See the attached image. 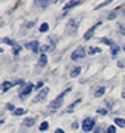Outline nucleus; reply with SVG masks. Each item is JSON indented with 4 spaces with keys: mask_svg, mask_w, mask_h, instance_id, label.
<instances>
[{
    "mask_svg": "<svg viewBox=\"0 0 125 133\" xmlns=\"http://www.w3.org/2000/svg\"><path fill=\"white\" fill-rule=\"evenodd\" d=\"M71 89H68V90H65L63 93H60L59 96L55 99V101H51V104H50V109L51 111H56V109H59L60 106H62V104H63V98H65V95H68V92H69Z\"/></svg>",
    "mask_w": 125,
    "mask_h": 133,
    "instance_id": "1",
    "label": "nucleus"
},
{
    "mask_svg": "<svg viewBox=\"0 0 125 133\" xmlns=\"http://www.w3.org/2000/svg\"><path fill=\"white\" fill-rule=\"evenodd\" d=\"M49 49H50V47H49V46H43V53H44V52H46V50H49Z\"/></svg>",
    "mask_w": 125,
    "mask_h": 133,
    "instance_id": "31",
    "label": "nucleus"
},
{
    "mask_svg": "<svg viewBox=\"0 0 125 133\" xmlns=\"http://www.w3.org/2000/svg\"><path fill=\"white\" fill-rule=\"evenodd\" d=\"M47 93H49V89L47 87H44L38 95H37V96H35L34 98V102H41V101H44L46 99V96H47Z\"/></svg>",
    "mask_w": 125,
    "mask_h": 133,
    "instance_id": "5",
    "label": "nucleus"
},
{
    "mask_svg": "<svg viewBox=\"0 0 125 133\" xmlns=\"http://www.w3.org/2000/svg\"><path fill=\"white\" fill-rule=\"evenodd\" d=\"M34 87H35V86H32V83L27 84V86H25V89H24V90L21 92V98H27L28 95H29V93L32 92V89H34Z\"/></svg>",
    "mask_w": 125,
    "mask_h": 133,
    "instance_id": "7",
    "label": "nucleus"
},
{
    "mask_svg": "<svg viewBox=\"0 0 125 133\" xmlns=\"http://www.w3.org/2000/svg\"><path fill=\"white\" fill-rule=\"evenodd\" d=\"M113 120H115V124H116V126H119V127H125V120H124V118L116 117V118H113Z\"/></svg>",
    "mask_w": 125,
    "mask_h": 133,
    "instance_id": "11",
    "label": "nucleus"
},
{
    "mask_svg": "<svg viewBox=\"0 0 125 133\" xmlns=\"http://www.w3.org/2000/svg\"><path fill=\"white\" fill-rule=\"evenodd\" d=\"M19 50H21V47L15 46V47H13V55H18V53H19Z\"/></svg>",
    "mask_w": 125,
    "mask_h": 133,
    "instance_id": "27",
    "label": "nucleus"
},
{
    "mask_svg": "<svg viewBox=\"0 0 125 133\" xmlns=\"http://www.w3.org/2000/svg\"><path fill=\"white\" fill-rule=\"evenodd\" d=\"M100 24H102V22H97V24H94V27H93V28H90V30H88V31L85 33V35H84V39H85V40H88V39H90V37H91V35L94 34L96 28H97V27H99Z\"/></svg>",
    "mask_w": 125,
    "mask_h": 133,
    "instance_id": "8",
    "label": "nucleus"
},
{
    "mask_svg": "<svg viewBox=\"0 0 125 133\" xmlns=\"http://www.w3.org/2000/svg\"><path fill=\"white\" fill-rule=\"evenodd\" d=\"M115 16H116V12H115V13H110V15H109L108 18H109V19H113V18H115Z\"/></svg>",
    "mask_w": 125,
    "mask_h": 133,
    "instance_id": "29",
    "label": "nucleus"
},
{
    "mask_svg": "<svg viewBox=\"0 0 125 133\" xmlns=\"http://www.w3.org/2000/svg\"><path fill=\"white\" fill-rule=\"evenodd\" d=\"M25 47H27V49H31L32 52H38V49H40V44H38V42H37V40H34V42H29V43H27V44H25Z\"/></svg>",
    "mask_w": 125,
    "mask_h": 133,
    "instance_id": "6",
    "label": "nucleus"
},
{
    "mask_svg": "<svg viewBox=\"0 0 125 133\" xmlns=\"http://www.w3.org/2000/svg\"><path fill=\"white\" fill-rule=\"evenodd\" d=\"M78 5H81V2L80 0H75V2H69V3H66L65 5V10H69V9H72V8H75V6H78Z\"/></svg>",
    "mask_w": 125,
    "mask_h": 133,
    "instance_id": "9",
    "label": "nucleus"
},
{
    "mask_svg": "<svg viewBox=\"0 0 125 133\" xmlns=\"http://www.w3.org/2000/svg\"><path fill=\"white\" fill-rule=\"evenodd\" d=\"M6 108H7L9 111H15V106H13L12 104H7V105H6Z\"/></svg>",
    "mask_w": 125,
    "mask_h": 133,
    "instance_id": "28",
    "label": "nucleus"
},
{
    "mask_svg": "<svg viewBox=\"0 0 125 133\" xmlns=\"http://www.w3.org/2000/svg\"><path fill=\"white\" fill-rule=\"evenodd\" d=\"M40 31H41V33L49 31V24H46V22H44V24H41V25H40Z\"/></svg>",
    "mask_w": 125,
    "mask_h": 133,
    "instance_id": "20",
    "label": "nucleus"
},
{
    "mask_svg": "<svg viewBox=\"0 0 125 133\" xmlns=\"http://www.w3.org/2000/svg\"><path fill=\"white\" fill-rule=\"evenodd\" d=\"M116 132V127L115 126H109L108 127V133H115Z\"/></svg>",
    "mask_w": 125,
    "mask_h": 133,
    "instance_id": "23",
    "label": "nucleus"
},
{
    "mask_svg": "<svg viewBox=\"0 0 125 133\" xmlns=\"http://www.w3.org/2000/svg\"><path fill=\"white\" fill-rule=\"evenodd\" d=\"M35 87H43V81H38L37 84H35Z\"/></svg>",
    "mask_w": 125,
    "mask_h": 133,
    "instance_id": "30",
    "label": "nucleus"
},
{
    "mask_svg": "<svg viewBox=\"0 0 125 133\" xmlns=\"http://www.w3.org/2000/svg\"><path fill=\"white\" fill-rule=\"evenodd\" d=\"M80 102H81V98H80V99H77L74 104H71V105H69V108H68V111H69V112H71V111H74V108H75V106H77Z\"/></svg>",
    "mask_w": 125,
    "mask_h": 133,
    "instance_id": "15",
    "label": "nucleus"
},
{
    "mask_svg": "<svg viewBox=\"0 0 125 133\" xmlns=\"http://www.w3.org/2000/svg\"><path fill=\"white\" fill-rule=\"evenodd\" d=\"M104 92H106V89H104V87L102 86V87H99V89L96 90V93H94V96H96V98H100V96H102V95H103Z\"/></svg>",
    "mask_w": 125,
    "mask_h": 133,
    "instance_id": "13",
    "label": "nucleus"
},
{
    "mask_svg": "<svg viewBox=\"0 0 125 133\" xmlns=\"http://www.w3.org/2000/svg\"><path fill=\"white\" fill-rule=\"evenodd\" d=\"M118 52H119V49H118V47H116V46H115V47H112V50H110V53H112V55H113V56H115V55H116V53H118Z\"/></svg>",
    "mask_w": 125,
    "mask_h": 133,
    "instance_id": "26",
    "label": "nucleus"
},
{
    "mask_svg": "<svg viewBox=\"0 0 125 133\" xmlns=\"http://www.w3.org/2000/svg\"><path fill=\"white\" fill-rule=\"evenodd\" d=\"M124 50H125V47H124Z\"/></svg>",
    "mask_w": 125,
    "mask_h": 133,
    "instance_id": "35",
    "label": "nucleus"
},
{
    "mask_svg": "<svg viewBox=\"0 0 125 133\" xmlns=\"http://www.w3.org/2000/svg\"><path fill=\"white\" fill-rule=\"evenodd\" d=\"M80 72H81V68H80V67L74 68V70H72V72H71V77H77V75H78Z\"/></svg>",
    "mask_w": 125,
    "mask_h": 133,
    "instance_id": "16",
    "label": "nucleus"
},
{
    "mask_svg": "<svg viewBox=\"0 0 125 133\" xmlns=\"http://www.w3.org/2000/svg\"><path fill=\"white\" fill-rule=\"evenodd\" d=\"M94 133H99V130H94Z\"/></svg>",
    "mask_w": 125,
    "mask_h": 133,
    "instance_id": "33",
    "label": "nucleus"
},
{
    "mask_svg": "<svg viewBox=\"0 0 125 133\" xmlns=\"http://www.w3.org/2000/svg\"><path fill=\"white\" fill-rule=\"evenodd\" d=\"M100 52H102V49H100V47H90V49H88V53H90V55L100 53Z\"/></svg>",
    "mask_w": 125,
    "mask_h": 133,
    "instance_id": "14",
    "label": "nucleus"
},
{
    "mask_svg": "<svg viewBox=\"0 0 125 133\" xmlns=\"http://www.w3.org/2000/svg\"><path fill=\"white\" fill-rule=\"evenodd\" d=\"M46 64H47V56H46V53H43L38 59V67H44Z\"/></svg>",
    "mask_w": 125,
    "mask_h": 133,
    "instance_id": "10",
    "label": "nucleus"
},
{
    "mask_svg": "<svg viewBox=\"0 0 125 133\" xmlns=\"http://www.w3.org/2000/svg\"><path fill=\"white\" fill-rule=\"evenodd\" d=\"M13 114H15V115H22V114H25V109L24 108H18V109L13 111Z\"/></svg>",
    "mask_w": 125,
    "mask_h": 133,
    "instance_id": "19",
    "label": "nucleus"
},
{
    "mask_svg": "<svg viewBox=\"0 0 125 133\" xmlns=\"http://www.w3.org/2000/svg\"><path fill=\"white\" fill-rule=\"evenodd\" d=\"M97 114H102V115H106V114H108V109H97Z\"/></svg>",
    "mask_w": 125,
    "mask_h": 133,
    "instance_id": "25",
    "label": "nucleus"
},
{
    "mask_svg": "<svg viewBox=\"0 0 125 133\" xmlns=\"http://www.w3.org/2000/svg\"><path fill=\"white\" fill-rule=\"evenodd\" d=\"M13 84H16V83H9V81H5V83L2 84V90H3V92H6V90H7V89H10Z\"/></svg>",
    "mask_w": 125,
    "mask_h": 133,
    "instance_id": "12",
    "label": "nucleus"
},
{
    "mask_svg": "<svg viewBox=\"0 0 125 133\" xmlns=\"http://www.w3.org/2000/svg\"><path fill=\"white\" fill-rule=\"evenodd\" d=\"M77 27H78V19H77V18L71 19L69 24H68V28H66L68 34H75V33H77Z\"/></svg>",
    "mask_w": 125,
    "mask_h": 133,
    "instance_id": "4",
    "label": "nucleus"
},
{
    "mask_svg": "<svg viewBox=\"0 0 125 133\" xmlns=\"http://www.w3.org/2000/svg\"><path fill=\"white\" fill-rule=\"evenodd\" d=\"M102 42H103V43H106V44H109V46H113L112 40H109V39H102Z\"/></svg>",
    "mask_w": 125,
    "mask_h": 133,
    "instance_id": "24",
    "label": "nucleus"
},
{
    "mask_svg": "<svg viewBox=\"0 0 125 133\" xmlns=\"http://www.w3.org/2000/svg\"><path fill=\"white\" fill-rule=\"evenodd\" d=\"M56 133H65V132H63L62 129H58V130H56Z\"/></svg>",
    "mask_w": 125,
    "mask_h": 133,
    "instance_id": "32",
    "label": "nucleus"
},
{
    "mask_svg": "<svg viewBox=\"0 0 125 133\" xmlns=\"http://www.w3.org/2000/svg\"><path fill=\"white\" fill-rule=\"evenodd\" d=\"M3 42H5V43H7V44H10V46H15V43H13V40H10V39H7V37H5V39H3Z\"/></svg>",
    "mask_w": 125,
    "mask_h": 133,
    "instance_id": "22",
    "label": "nucleus"
},
{
    "mask_svg": "<svg viewBox=\"0 0 125 133\" xmlns=\"http://www.w3.org/2000/svg\"><path fill=\"white\" fill-rule=\"evenodd\" d=\"M0 52H2V49H0Z\"/></svg>",
    "mask_w": 125,
    "mask_h": 133,
    "instance_id": "34",
    "label": "nucleus"
},
{
    "mask_svg": "<svg viewBox=\"0 0 125 133\" xmlns=\"http://www.w3.org/2000/svg\"><path fill=\"white\" fill-rule=\"evenodd\" d=\"M34 123H35V118H27L24 121V126H32Z\"/></svg>",
    "mask_w": 125,
    "mask_h": 133,
    "instance_id": "18",
    "label": "nucleus"
},
{
    "mask_svg": "<svg viewBox=\"0 0 125 133\" xmlns=\"http://www.w3.org/2000/svg\"><path fill=\"white\" fill-rule=\"evenodd\" d=\"M94 124H96L94 118H84V121H82V130L84 132H91L93 127H94Z\"/></svg>",
    "mask_w": 125,
    "mask_h": 133,
    "instance_id": "3",
    "label": "nucleus"
},
{
    "mask_svg": "<svg viewBox=\"0 0 125 133\" xmlns=\"http://www.w3.org/2000/svg\"><path fill=\"white\" fill-rule=\"evenodd\" d=\"M35 5H38L40 8H47V6L50 5V2H40V0H37V2H35Z\"/></svg>",
    "mask_w": 125,
    "mask_h": 133,
    "instance_id": "17",
    "label": "nucleus"
},
{
    "mask_svg": "<svg viewBox=\"0 0 125 133\" xmlns=\"http://www.w3.org/2000/svg\"><path fill=\"white\" fill-rule=\"evenodd\" d=\"M84 56H85V49L80 46L77 50L72 52V55H71V59H72V61H78V59H82Z\"/></svg>",
    "mask_w": 125,
    "mask_h": 133,
    "instance_id": "2",
    "label": "nucleus"
},
{
    "mask_svg": "<svg viewBox=\"0 0 125 133\" xmlns=\"http://www.w3.org/2000/svg\"><path fill=\"white\" fill-rule=\"evenodd\" d=\"M47 129H49V123H47V121H43V123L40 124V130L44 132V130H47Z\"/></svg>",
    "mask_w": 125,
    "mask_h": 133,
    "instance_id": "21",
    "label": "nucleus"
}]
</instances>
